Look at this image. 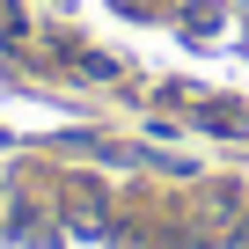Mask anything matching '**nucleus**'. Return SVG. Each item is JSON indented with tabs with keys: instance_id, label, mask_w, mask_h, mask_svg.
<instances>
[{
	"instance_id": "obj_4",
	"label": "nucleus",
	"mask_w": 249,
	"mask_h": 249,
	"mask_svg": "<svg viewBox=\"0 0 249 249\" xmlns=\"http://www.w3.org/2000/svg\"><path fill=\"white\" fill-rule=\"evenodd\" d=\"M198 124H205V132H227V140H242V132H249L242 110H198Z\"/></svg>"
},
{
	"instance_id": "obj_5",
	"label": "nucleus",
	"mask_w": 249,
	"mask_h": 249,
	"mask_svg": "<svg viewBox=\"0 0 249 249\" xmlns=\"http://www.w3.org/2000/svg\"><path fill=\"white\" fill-rule=\"evenodd\" d=\"M0 37H30V15L15 8V0H0Z\"/></svg>"
},
{
	"instance_id": "obj_1",
	"label": "nucleus",
	"mask_w": 249,
	"mask_h": 249,
	"mask_svg": "<svg viewBox=\"0 0 249 249\" xmlns=\"http://www.w3.org/2000/svg\"><path fill=\"white\" fill-rule=\"evenodd\" d=\"M66 213H73V227H103V191L88 176H73L66 183Z\"/></svg>"
},
{
	"instance_id": "obj_3",
	"label": "nucleus",
	"mask_w": 249,
	"mask_h": 249,
	"mask_svg": "<svg viewBox=\"0 0 249 249\" xmlns=\"http://www.w3.org/2000/svg\"><path fill=\"white\" fill-rule=\"evenodd\" d=\"M73 73H81V81H117V59H103V52H73Z\"/></svg>"
},
{
	"instance_id": "obj_2",
	"label": "nucleus",
	"mask_w": 249,
	"mask_h": 249,
	"mask_svg": "<svg viewBox=\"0 0 249 249\" xmlns=\"http://www.w3.org/2000/svg\"><path fill=\"white\" fill-rule=\"evenodd\" d=\"M220 22H227V15L213 8V0H198V8H183V37H213Z\"/></svg>"
}]
</instances>
